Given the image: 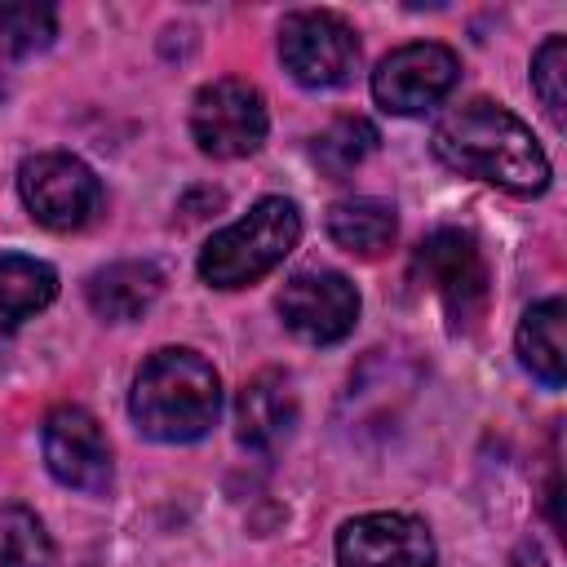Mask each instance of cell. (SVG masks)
I'll return each mask as SVG.
<instances>
[{
	"label": "cell",
	"mask_w": 567,
	"mask_h": 567,
	"mask_svg": "<svg viewBox=\"0 0 567 567\" xmlns=\"http://www.w3.org/2000/svg\"><path fill=\"white\" fill-rule=\"evenodd\" d=\"M430 151L443 168L461 177H478L509 195H540L549 186V159L532 137V128L505 106L483 97L452 106L434 124Z\"/></svg>",
	"instance_id": "obj_1"
},
{
	"label": "cell",
	"mask_w": 567,
	"mask_h": 567,
	"mask_svg": "<svg viewBox=\"0 0 567 567\" xmlns=\"http://www.w3.org/2000/svg\"><path fill=\"white\" fill-rule=\"evenodd\" d=\"M284 71L306 89H341L359 71V35L328 9H297L279 27Z\"/></svg>",
	"instance_id": "obj_5"
},
{
	"label": "cell",
	"mask_w": 567,
	"mask_h": 567,
	"mask_svg": "<svg viewBox=\"0 0 567 567\" xmlns=\"http://www.w3.org/2000/svg\"><path fill=\"white\" fill-rule=\"evenodd\" d=\"M301 239V213L284 195L257 199L239 221L217 230L199 252V279L213 288H244L275 270Z\"/></svg>",
	"instance_id": "obj_3"
},
{
	"label": "cell",
	"mask_w": 567,
	"mask_h": 567,
	"mask_svg": "<svg viewBox=\"0 0 567 567\" xmlns=\"http://www.w3.org/2000/svg\"><path fill=\"white\" fill-rule=\"evenodd\" d=\"M159 288H164V275H159L155 261H111V266L89 275L84 297H89V310L97 319L128 323V319H137L155 306Z\"/></svg>",
	"instance_id": "obj_13"
},
{
	"label": "cell",
	"mask_w": 567,
	"mask_h": 567,
	"mask_svg": "<svg viewBox=\"0 0 567 567\" xmlns=\"http://www.w3.org/2000/svg\"><path fill=\"white\" fill-rule=\"evenodd\" d=\"M0 567H53V540L22 505H0Z\"/></svg>",
	"instance_id": "obj_18"
},
{
	"label": "cell",
	"mask_w": 567,
	"mask_h": 567,
	"mask_svg": "<svg viewBox=\"0 0 567 567\" xmlns=\"http://www.w3.org/2000/svg\"><path fill=\"white\" fill-rule=\"evenodd\" d=\"M399 217L385 199L372 195H354V199H337L328 208V235L337 248L354 252V257H381L394 244Z\"/></svg>",
	"instance_id": "obj_15"
},
{
	"label": "cell",
	"mask_w": 567,
	"mask_h": 567,
	"mask_svg": "<svg viewBox=\"0 0 567 567\" xmlns=\"http://www.w3.org/2000/svg\"><path fill=\"white\" fill-rule=\"evenodd\" d=\"M58 35V13L49 4H0V53L27 58L49 49Z\"/></svg>",
	"instance_id": "obj_19"
},
{
	"label": "cell",
	"mask_w": 567,
	"mask_h": 567,
	"mask_svg": "<svg viewBox=\"0 0 567 567\" xmlns=\"http://www.w3.org/2000/svg\"><path fill=\"white\" fill-rule=\"evenodd\" d=\"M461 80V58L439 40L399 44L372 71V97L390 115H425Z\"/></svg>",
	"instance_id": "obj_8"
},
{
	"label": "cell",
	"mask_w": 567,
	"mask_h": 567,
	"mask_svg": "<svg viewBox=\"0 0 567 567\" xmlns=\"http://www.w3.org/2000/svg\"><path fill=\"white\" fill-rule=\"evenodd\" d=\"M563 319H567V306L563 297H545L536 301L523 323H518V337H514V350H518V363L549 390L563 385L567 377V346H563Z\"/></svg>",
	"instance_id": "obj_14"
},
{
	"label": "cell",
	"mask_w": 567,
	"mask_h": 567,
	"mask_svg": "<svg viewBox=\"0 0 567 567\" xmlns=\"http://www.w3.org/2000/svg\"><path fill=\"white\" fill-rule=\"evenodd\" d=\"M44 465L62 487L89 496L111 487V443L89 408L62 403L44 416Z\"/></svg>",
	"instance_id": "obj_10"
},
{
	"label": "cell",
	"mask_w": 567,
	"mask_h": 567,
	"mask_svg": "<svg viewBox=\"0 0 567 567\" xmlns=\"http://www.w3.org/2000/svg\"><path fill=\"white\" fill-rule=\"evenodd\" d=\"M266 128H270L266 97L257 84L239 75L208 80L190 102V137L213 159H244L261 151Z\"/></svg>",
	"instance_id": "obj_4"
},
{
	"label": "cell",
	"mask_w": 567,
	"mask_h": 567,
	"mask_svg": "<svg viewBox=\"0 0 567 567\" xmlns=\"http://www.w3.org/2000/svg\"><path fill=\"white\" fill-rule=\"evenodd\" d=\"M377 142H381V133H377L372 120H363V115H341V120H332V124L315 137L310 155H315V164H319L328 177H346L350 168H359V164L377 151Z\"/></svg>",
	"instance_id": "obj_17"
},
{
	"label": "cell",
	"mask_w": 567,
	"mask_h": 567,
	"mask_svg": "<svg viewBox=\"0 0 567 567\" xmlns=\"http://www.w3.org/2000/svg\"><path fill=\"white\" fill-rule=\"evenodd\" d=\"M337 567H434V536L412 514H359L337 536Z\"/></svg>",
	"instance_id": "obj_11"
},
{
	"label": "cell",
	"mask_w": 567,
	"mask_h": 567,
	"mask_svg": "<svg viewBox=\"0 0 567 567\" xmlns=\"http://www.w3.org/2000/svg\"><path fill=\"white\" fill-rule=\"evenodd\" d=\"M292 425H297V390H292L288 372H279V368L257 372L235 399L239 443L252 452H275L279 443H288Z\"/></svg>",
	"instance_id": "obj_12"
},
{
	"label": "cell",
	"mask_w": 567,
	"mask_h": 567,
	"mask_svg": "<svg viewBox=\"0 0 567 567\" xmlns=\"http://www.w3.org/2000/svg\"><path fill=\"white\" fill-rule=\"evenodd\" d=\"M58 297V270L35 257H0V319H27Z\"/></svg>",
	"instance_id": "obj_16"
},
{
	"label": "cell",
	"mask_w": 567,
	"mask_h": 567,
	"mask_svg": "<svg viewBox=\"0 0 567 567\" xmlns=\"http://www.w3.org/2000/svg\"><path fill=\"white\" fill-rule=\"evenodd\" d=\"M412 270L439 292L452 328H470L487 306V261L470 230L439 226L412 252Z\"/></svg>",
	"instance_id": "obj_6"
},
{
	"label": "cell",
	"mask_w": 567,
	"mask_h": 567,
	"mask_svg": "<svg viewBox=\"0 0 567 567\" xmlns=\"http://www.w3.org/2000/svg\"><path fill=\"white\" fill-rule=\"evenodd\" d=\"M563 80H567V40H563V35H549V40L536 49V58H532V89H536L545 115H549L558 128H563V120H567V89H563Z\"/></svg>",
	"instance_id": "obj_20"
},
{
	"label": "cell",
	"mask_w": 567,
	"mask_h": 567,
	"mask_svg": "<svg viewBox=\"0 0 567 567\" xmlns=\"http://www.w3.org/2000/svg\"><path fill=\"white\" fill-rule=\"evenodd\" d=\"M279 319L310 346H332L354 332L359 292L337 270H297L279 292Z\"/></svg>",
	"instance_id": "obj_9"
},
{
	"label": "cell",
	"mask_w": 567,
	"mask_h": 567,
	"mask_svg": "<svg viewBox=\"0 0 567 567\" xmlns=\"http://www.w3.org/2000/svg\"><path fill=\"white\" fill-rule=\"evenodd\" d=\"M18 195L27 213L49 230H80L102 208V182L93 168L66 151H44L22 159L18 168Z\"/></svg>",
	"instance_id": "obj_7"
},
{
	"label": "cell",
	"mask_w": 567,
	"mask_h": 567,
	"mask_svg": "<svg viewBox=\"0 0 567 567\" xmlns=\"http://www.w3.org/2000/svg\"><path fill=\"white\" fill-rule=\"evenodd\" d=\"M221 412V381L213 363L186 346L155 350L128 394L133 425L155 443H195L217 425Z\"/></svg>",
	"instance_id": "obj_2"
}]
</instances>
